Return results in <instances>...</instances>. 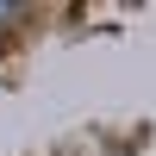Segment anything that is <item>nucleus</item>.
<instances>
[{
    "instance_id": "1",
    "label": "nucleus",
    "mask_w": 156,
    "mask_h": 156,
    "mask_svg": "<svg viewBox=\"0 0 156 156\" xmlns=\"http://www.w3.org/2000/svg\"><path fill=\"white\" fill-rule=\"evenodd\" d=\"M19 19V0H0V25H12Z\"/></svg>"
}]
</instances>
